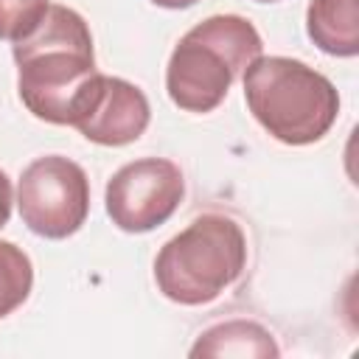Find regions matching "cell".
<instances>
[{"instance_id": "5b68a950", "label": "cell", "mask_w": 359, "mask_h": 359, "mask_svg": "<svg viewBox=\"0 0 359 359\" xmlns=\"http://www.w3.org/2000/svg\"><path fill=\"white\" fill-rule=\"evenodd\" d=\"M17 208L22 224L50 241L73 236L90 213V180L62 154L36 157L20 177Z\"/></svg>"}, {"instance_id": "9c48e42d", "label": "cell", "mask_w": 359, "mask_h": 359, "mask_svg": "<svg viewBox=\"0 0 359 359\" xmlns=\"http://www.w3.org/2000/svg\"><path fill=\"white\" fill-rule=\"evenodd\" d=\"M278 342L275 337L252 323V320H227L219 323L213 328H208L205 334H199V339L191 348V356H238V359H266V356H278Z\"/></svg>"}, {"instance_id": "8fae6325", "label": "cell", "mask_w": 359, "mask_h": 359, "mask_svg": "<svg viewBox=\"0 0 359 359\" xmlns=\"http://www.w3.org/2000/svg\"><path fill=\"white\" fill-rule=\"evenodd\" d=\"M48 0H0V39H25L48 11Z\"/></svg>"}, {"instance_id": "52a82bcc", "label": "cell", "mask_w": 359, "mask_h": 359, "mask_svg": "<svg viewBox=\"0 0 359 359\" xmlns=\"http://www.w3.org/2000/svg\"><path fill=\"white\" fill-rule=\"evenodd\" d=\"M149 121V98L137 84L95 73L79 98L70 126L79 129L90 143L126 146L146 132Z\"/></svg>"}, {"instance_id": "5bb4252c", "label": "cell", "mask_w": 359, "mask_h": 359, "mask_svg": "<svg viewBox=\"0 0 359 359\" xmlns=\"http://www.w3.org/2000/svg\"><path fill=\"white\" fill-rule=\"evenodd\" d=\"M258 3H278V0H258Z\"/></svg>"}, {"instance_id": "7a4b0ae2", "label": "cell", "mask_w": 359, "mask_h": 359, "mask_svg": "<svg viewBox=\"0 0 359 359\" xmlns=\"http://www.w3.org/2000/svg\"><path fill=\"white\" fill-rule=\"evenodd\" d=\"M244 101L252 118L286 146L323 140L339 115L331 79L289 56L252 59L244 70Z\"/></svg>"}, {"instance_id": "30bf717a", "label": "cell", "mask_w": 359, "mask_h": 359, "mask_svg": "<svg viewBox=\"0 0 359 359\" xmlns=\"http://www.w3.org/2000/svg\"><path fill=\"white\" fill-rule=\"evenodd\" d=\"M34 286L31 258L14 241L0 238V320L20 309Z\"/></svg>"}, {"instance_id": "6da1fadb", "label": "cell", "mask_w": 359, "mask_h": 359, "mask_svg": "<svg viewBox=\"0 0 359 359\" xmlns=\"http://www.w3.org/2000/svg\"><path fill=\"white\" fill-rule=\"evenodd\" d=\"M14 62L25 109L39 121L70 126L87 81L98 73L84 17L67 6H48L39 25L14 42Z\"/></svg>"}, {"instance_id": "7c38bea8", "label": "cell", "mask_w": 359, "mask_h": 359, "mask_svg": "<svg viewBox=\"0 0 359 359\" xmlns=\"http://www.w3.org/2000/svg\"><path fill=\"white\" fill-rule=\"evenodd\" d=\"M11 202H14L11 180L6 177V171H0V227H6V224H8V216H11Z\"/></svg>"}, {"instance_id": "8992f818", "label": "cell", "mask_w": 359, "mask_h": 359, "mask_svg": "<svg viewBox=\"0 0 359 359\" xmlns=\"http://www.w3.org/2000/svg\"><path fill=\"white\" fill-rule=\"evenodd\" d=\"M185 196V180L177 163L165 157H140L121 165L107 182V216L123 233H149L165 224Z\"/></svg>"}, {"instance_id": "ba28073f", "label": "cell", "mask_w": 359, "mask_h": 359, "mask_svg": "<svg viewBox=\"0 0 359 359\" xmlns=\"http://www.w3.org/2000/svg\"><path fill=\"white\" fill-rule=\"evenodd\" d=\"M306 34L328 56L359 53V0H309Z\"/></svg>"}, {"instance_id": "4fadbf2b", "label": "cell", "mask_w": 359, "mask_h": 359, "mask_svg": "<svg viewBox=\"0 0 359 359\" xmlns=\"http://www.w3.org/2000/svg\"><path fill=\"white\" fill-rule=\"evenodd\" d=\"M151 3L160 6V8H188V6H194L199 0H151Z\"/></svg>"}, {"instance_id": "277c9868", "label": "cell", "mask_w": 359, "mask_h": 359, "mask_svg": "<svg viewBox=\"0 0 359 359\" xmlns=\"http://www.w3.org/2000/svg\"><path fill=\"white\" fill-rule=\"evenodd\" d=\"M244 230L230 216L205 213L160 247L154 280L171 303L202 306L230 289L244 272Z\"/></svg>"}, {"instance_id": "3957f363", "label": "cell", "mask_w": 359, "mask_h": 359, "mask_svg": "<svg viewBox=\"0 0 359 359\" xmlns=\"http://www.w3.org/2000/svg\"><path fill=\"white\" fill-rule=\"evenodd\" d=\"M261 50V34L247 17L213 14L196 22L168 56V98L185 112H213Z\"/></svg>"}]
</instances>
